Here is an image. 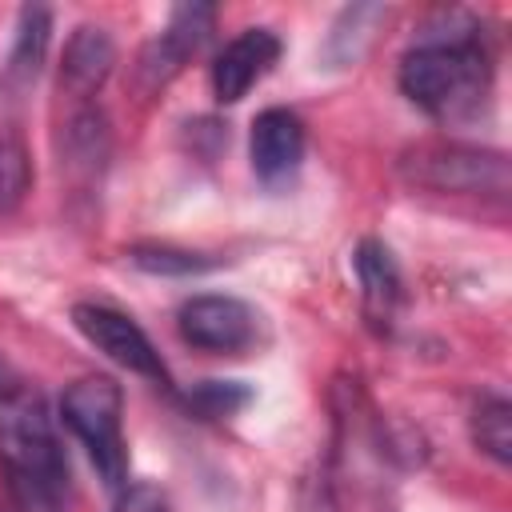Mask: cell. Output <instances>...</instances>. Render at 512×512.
<instances>
[{"label": "cell", "instance_id": "cell-1", "mask_svg": "<svg viewBox=\"0 0 512 512\" xmlns=\"http://www.w3.org/2000/svg\"><path fill=\"white\" fill-rule=\"evenodd\" d=\"M492 84V44L472 12H440L400 56V92L436 120L480 108Z\"/></svg>", "mask_w": 512, "mask_h": 512}, {"label": "cell", "instance_id": "cell-2", "mask_svg": "<svg viewBox=\"0 0 512 512\" xmlns=\"http://www.w3.org/2000/svg\"><path fill=\"white\" fill-rule=\"evenodd\" d=\"M0 472L20 512H68V456L36 392L0 400Z\"/></svg>", "mask_w": 512, "mask_h": 512}, {"label": "cell", "instance_id": "cell-3", "mask_svg": "<svg viewBox=\"0 0 512 512\" xmlns=\"http://www.w3.org/2000/svg\"><path fill=\"white\" fill-rule=\"evenodd\" d=\"M400 176L412 188L452 192V196H508L512 172L500 148L460 144V140H420L400 156Z\"/></svg>", "mask_w": 512, "mask_h": 512}, {"label": "cell", "instance_id": "cell-4", "mask_svg": "<svg viewBox=\"0 0 512 512\" xmlns=\"http://www.w3.org/2000/svg\"><path fill=\"white\" fill-rule=\"evenodd\" d=\"M60 416L72 436L88 448L100 480L120 488L128 476V448H124V392L112 376H80L60 396Z\"/></svg>", "mask_w": 512, "mask_h": 512}, {"label": "cell", "instance_id": "cell-5", "mask_svg": "<svg viewBox=\"0 0 512 512\" xmlns=\"http://www.w3.org/2000/svg\"><path fill=\"white\" fill-rule=\"evenodd\" d=\"M176 324L192 348L216 352V356H236V352L252 348L256 332H260V316L252 304H244L236 296H216V292L184 300L176 312Z\"/></svg>", "mask_w": 512, "mask_h": 512}, {"label": "cell", "instance_id": "cell-6", "mask_svg": "<svg viewBox=\"0 0 512 512\" xmlns=\"http://www.w3.org/2000/svg\"><path fill=\"white\" fill-rule=\"evenodd\" d=\"M72 320L84 332V340L96 344L108 360H116L120 368H128L152 384H168V368H164L156 344L148 340V332L128 312H120L112 304H76Z\"/></svg>", "mask_w": 512, "mask_h": 512}, {"label": "cell", "instance_id": "cell-7", "mask_svg": "<svg viewBox=\"0 0 512 512\" xmlns=\"http://www.w3.org/2000/svg\"><path fill=\"white\" fill-rule=\"evenodd\" d=\"M212 20H216V8L212 4H176L164 32L140 52V64H136V76H140V88L144 92H156L164 88L180 68L184 60L204 44V36L212 32Z\"/></svg>", "mask_w": 512, "mask_h": 512}, {"label": "cell", "instance_id": "cell-8", "mask_svg": "<svg viewBox=\"0 0 512 512\" xmlns=\"http://www.w3.org/2000/svg\"><path fill=\"white\" fill-rule=\"evenodd\" d=\"M304 124L292 108H264L252 120V136H248V156H252V172L264 184H284L296 176L300 160H304Z\"/></svg>", "mask_w": 512, "mask_h": 512}, {"label": "cell", "instance_id": "cell-9", "mask_svg": "<svg viewBox=\"0 0 512 512\" xmlns=\"http://www.w3.org/2000/svg\"><path fill=\"white\" fill-rule=\"evenodd\" d=\"M280 60V36L272 28H244L236 40L224 44V52L212 64V96L220 104H236L248 96V88Z\"/></svg>", "mask_w": 512, "mask_h": 512}, {"label": "cell", "instance_id": "cell-10", "mask_svg": "<svg viewBox=\"0 0 512 512\" xmlns=\"http://www.w3.org/2000/svg\"><path fill=\"white\" fill-rule=\"evenodd\" d=\"M112 64H116V44H112L108 28H100V24H80V28L68 36V44H64L60 88H64L72 100L88 104V100L104 88V80L112 76Z\"/></svg>", "mask_w": 512, "mask_h": 512}, {"label": "cell", "instance_id": "cell-11", "mask_svg": "<svg viewBox=\"0 0 512 512\" xmlns=\"http://www.w3.org/2000/svg\"><path fill=\"white\" fill-rule=\"evenodd\" d=\"M352 268H356V280H360L364 316L384 332L396 320V308L404 300V280H400V268H396L388 244L376 240V236H364L352 252Z\"/></svg>", "mask_w": 512, "mask_h": 512}, {"label": "cell", "instance_id": "cell-12", "mask_svg": "<svg viewBox=\"0 0 512 512\" xmlns=\"http://www.w3.org/2000/svg\"><path fill=\"white\" fill-rule=\"evenodd\" d=\"M48 40H52V12L44 4H24L20 16H16V36H12V48H8L4 76L12 84L36 80V72L44 64V52H48Z\"/></svg>", "mask_w": 512, "mask_h": 512}, {"label": "cell", "instance_id": "cell-13", "mask_svg": "<svg viewBox=\"0 0 512 512\" xmlns=\"http://www.w3.org/2000/svg\"><path fill=\"white\" fill-rule=\"evenodd\" d=\"M108 156V120L96 104H80L64 124V164L68 172L96 176Z\"/></svg>", "mask_w": 512, "mask_h": 512}, {"label": "cell", "instance_id": "cell-14", "mask_svg": "<svg viewBox=\"0 0 512 512\" xmlns=\"http://www.w3.org/2000/svg\"><path fill=\"white\" fill-rule=\"evenodd\" d=\"M388 20V4H348L332 28H328V44H324V56L332 64H352L364 56V48L372 44V32Z\"/></svg>", "mask_w": 512, "mask_h": 512}, {"label": "cell", "instance_id": "cell-15", "mask_svg": "<svg viewBox=\"0 0 512 512\" xmlns=\"http://www.w3.org/2000/svg\"><path fill=\"white\" fill-rule=\"evenodd\" d=\"M472 444L496 464H512V404L504 396H480L472 408Z\"/></svg>", "mask_w": 512, "mask_h": 512}, {"label": "cell", "instance_id": "cell-16", "mask_svg": "<svg viewBox=\"0 0 512 512\" xmlns=\"http://www.w3.org/2000/svg\"><path fill=\"white\" fill-rule=\"evenodd\" d=\"M128 260L152 276H196V272L216 268L212 256L192 252V248H176V244H132Z\"/></svg>", "mask_w": 512, "mask_h": 512}, {"label": "cell", "instance_id": "cell-17", "mask_svg": "<svg viewBox=\"0 0 512 512\" xmlns=\"http://www.w3.org/2000/svg\"><path fill=\"white\" fill-rule=\"evenodd\" d=\"M252 400V392L240 380H200L188 392V408L200 416H232Z\"/></svg>", "mask_w": 512, "mask_h": 512}, {"label": "cell", "instance_id": "cell-18", "mask_svg": "<svg viewBox=\"0 0 512 512\" xmlns=\"http://www.w3.org/2000/svg\"><path fill=\"white\" fill-rule=\"evenodd\" d=\"M28 192V156L20 140L0 136V212H12Z\"/></svg>", "mask_w": 512, "mask_h": 512}, {"label": "cell", "instance_id": "cell-19", "mask_svg": "<svg viewBox=\"0 0 512 512\" xmlns=\"http://www.w3.org/2000/svg\"><path fill=\"white\" fill-rule=\"evenodd\" d=\"M112 512H168V496L152 480H132V484H120Z\"/></svg>", "mask_w": 512, "mask_h": 512}, {"label": "cell", "instance_id": "cell-20", "mask_svg": "<svg viewBox=\"0 0 512 512\" xmlns=\"http://www.w3.org/2000/svg\"><path fill=\"white\" fill-rule=\"evenodd\" d=\"M20 388H16V380H12V372L4 368V360H0V400H8V396H16Z\"/></svg>", "mask_w": 512, "mask_h": 512}]
</instances>
